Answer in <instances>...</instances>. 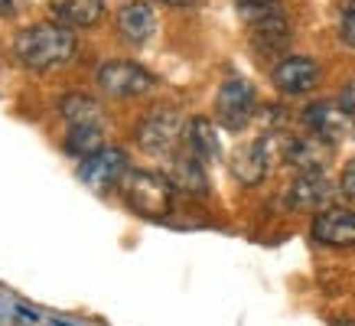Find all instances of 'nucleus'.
<instances>
[{
    "label": "nucleus",
    "mask_w": 355,
    "mask_h": 326,
    "mask_svg": "<svg viewBox=\"0 0 355 326\" xmlns=\"http://www.w3.org/2000/svg\"><path fill=\"white\" fill-rule=\"evenodd\" d=\"M78 53V36L55 20H40L23 26L13 36V59L30 72H53L65 69Z\"/></svg>",
    "instance_id": "f257e3e1"
},
{
    "label": "nucleus",
    "mask_w": 355,
    "mask_h": 326,
    "mask_svg": "<svg viewBox=\"0 0 355 326\" xmlns=\"http://www.w3.org/2000/svg\"><path fill=\"white\" fill-rule=\"evenodd\" d=\"M238 13L248 23V36L258 55H280L291 46V20L280 10V0H261V3H248L238 7Z\"/></svg>",
    "instance_id": "f03ea898"
},
{
    "label": "nucleus",
    "mask_w": 355,
    "mask_h": 326,
    "mask_svg": "<svg viewBox=\"0 0 355 326\" xmlns=\"http://www.w3.org/2000/svg\"><path fill=\"white\" fill-rule=\"evenodd\" d=\"M173 189L176 186L170 183V176L150 173V170H128L124 180H121V193L128 199V206L147 218L170 216Z\"/></svg>",
    "instance_id": "7ed1b4c3"
},
{
    "label": "nucleus",
    "mask_w": 355,
    "mask_h": 326,
    "mask_svg": "<svg viewBox=\"0 0 355 326\" xmlns=\"http://www.w3.org/2000/svg\"><path fill=\"white\" fill-rule=\"evenodd\" d=\"M180 134H183V114L176 108H150L144 118H140L137 130H134V141L144 153H150V157H163V153H170L180 141Z\"/></svg>",
    "instance_id": "20e7f679"
},
{
    "label": "nucleus",
    "mask_w": 355,
    "mask_h": 326,
    "mask_svg": "<svg viewBox=\"0 0 355 326\" xmlns=\"http://www.w3.org/2000/svg\"><path fill=\"white\" fill-rule=\"evenodd\" d=\"M95 85L101 88V95L108 98H137L147 95L157 82H153V76L144 65L128 62V59H108V62L98 65Z\"/></svg>",
    "instance_id": "39448f33"
},
{
    "label": "nucleus",
    "mask_w": 355,
    "mask_h": 326,
    "mask_svg": "<svg viewBox=\"0 0 355 326\" xmlns=\"http://www.w3.org/2000/svg\"><path fill=\"white\" fill-rule=\"evenodd\" d=\"M254 85L248 78H225L216 95V118L222 128L241 130L254 114Z\"/></svg>",
    "instance_id": "423d86ee"
},
{
    "label": "nucleus",
    "mask_w": 355,
    "mask_h": 326,
    "mask_svg": "<svg viewBox=\"0 0 355 326\" xmlns=\"http://www.w3.org/2000/svg\"><path fill=\"white\" fill-rule=\"evenodd\" d=\"M303 121H306L310 134H316L326 144L352 141L355 137V114H349L339 101H313L310 108L303 111Z\"/></svg>",
    "instance_id": "0eeeda50"
},
{
    "label": "nucleus",
    "mask_w": 355,
    "mask_h": 326,
    "mask_svg": "<svg viewBox=\"0 0 355 326\" xmlns=\"http://www.w3.org/2000/svg\"><path fill=\"white\" fill-rule=\"evenodd\" d=\"M128 153L121 151V147H101V151L88 153L82 166H78V176H82V183L88 189H95V193H105L111 186H121L124 173H128Z\"/></svg>",
    "instance_id": "6e6552de"
},
{
    "label": "nucleus",
    "mask_w": 355,
    "mask_h": 326,
    "mask_svg": "<svg viewBox=\"0 0 355 326\" xmlns=\"http://www.w3.org/2000/svg\"><path fill=\"white\" fill-rule=\"evenodd\" d=\"M323 76L320 62L313 55H280V62L270 69V82L277 88L280 95H306L316 88Z\"/></svg>",
    "instance_id": "1a4fd4ad"
},
{
    "label": "nucleus",
    "mask_w": 355,
    "mask_h": 326,
    "mask_svg": "<svg viewBox=\"0 0 355 326\" xmlns=\"http://www.w3.org/2000/svg\"><path fill=\"white\" fill-rule=\"evenodd\" d=\"M313 241L326 248H355V212L352 209H320L310 225Z\"/></svg>",
    "instance_id": "9d476101"
},
{
    "label": "nucleus",
    "mask_w": 355,
    "mask_h": 326,
    "mask_svg": "<svg viewBox=\"0 0 355 326\" xmlns=\"http://www.w3.org/2000/svg\"><path fill=\"white\" fill-rule=\"evenodd\" d=\"M118 33L128 46H144L150 43V36L157 33V13L147 0H128L118 10Z\"/></svg>",
    "instance_id": "9b49d317"
},
{
    "label": "nucleus",
    "mask_w": 355,
    "mask_h": 326,
    "mask_svg": "<svg viewBox=\"0 0 355 326\" xmlns=\"http://www.w3.org/2000/svg\"><path fill=\"white\" fill-rule=\"evenodd\" d=\"M270 170V137H258V141L238 147L232 157V173L238 183L258 186Z\"/></svg>",
    "instance_id": "f8f14e48"
},
{
    "label": "nucleus",
    "mask_w": 355,
    "mask_h": 326,
    "mask_svg": "<svg viewBox=\"0 0 355 326\" xmlns=\"http://www.w3.org/2000/svg\"><path fill=\"white\" fill-rule=\"evenodd\" d=\"M333 183L323 170H310V173H300L287 189V203L293 209H323L329 199H333Z\"/></svg>",
    "instance_id": "ddd939ff"
},
{
    "label": "nucleus",
    "mask_w": 355,
    "mask_h": 326,
    "mask_svg": "<svg viewBox=\"0 0 355 326\" xmlns=\"http://www.w3.org/2000/svg\"><path fill=\"white\" fill-rule=\"evenodd\" d=\"M280 157H284V163L297 166L300 173L323 170L326 157H329V144L320 141L316 134H310V137H284V144H280Z\"/></svg>",
    "instance_id": "4468645a"
},
{
    "label": "nucleus",
    "mask_w": 355,
    "mask_h": 326,
    "mask_svg": "<svg viewBox=\"0 0 355 326\" xmlns=\"http://www.w3.org/2000/svg\"><path fill=\"white\" fill-rule=\"evenodd\" d=\"M101 0H53L49 3V20L62 23L69 30H92L101 20Z\"/></svg>",
    "instance_id": "2eb2a0df"
},
{
    "label": "nucleus",
    "mask_w": 355,
    "mask_h": 326,
    "mask_svg": "<svg viewBox=\"0 0 355 326\" xmlns=\"http://www.w3.org/2000/svg\"><path fill=\"white\" fill-rule=\"evenodd\" d=\"M170 183L176 186V189L189 193V196H205V189H209V180H205V163L199 160L193 151L173 157Z\"/></svg>",
    "instance_id": "dca6fc26"
},
{
    "label": "nucleus",
    "mask_w": 355,
    "mask_h": 326,
    "mask_svg": "<svg viewBox=\"0 0 355 326\" xmlns=\"http://www.w3.org/2000/svg\"><path fill=\"white\" fill-rule=\"evenodd\" d=\"M186 151H193L202 163L218 160L222 144H218V134H216V128H212L209 118H193L186 124Z\"/></svg>",
    "instance_id": "f3484780"
},
{
    "label": "nucleus",
    "mask_w": 355,
    "mask_h": 326,
    "mask_svg": "<svg viewBox=\"0 0 355 326\" xmlns=\"http://www.w3.org/2000/svg\"><path fill=\"white\" fill-rule=\"evenodd\" d=\"M59 114L62 121L72 128V124H105V114H101V105H98L92 95H82V92H72L59 101Z\"/></svg>",
    "instance_id": "a211bd4d"
},
{
    "label": "nucleus",
    "mask_w": 355,
    "mask_h": 326,
    "mask_svg": "<svg viewBox=\"0 0 355 326\" xmlns=\"http://www.w3.org/2000/svg\"><path fill=\"white\" fill-rule=\"evenodd\" d=\"M105 124H72V128L65 130V151L78 157V160H85L88 153H95L105 147Z\"/></svg>",
    "instance_id": "6ab92c4d"
},
{
    "label": "nucleus",
    "mask_w": 355,
    "mask_h": 326,
    "mask_svg": "<svg viewBox=\"0 0 355 326\" xmlns=\"http://www.w3.org/2000/svg\"><path fill=\"white\" fill-rule=\"evenodd\" d=\"M336 30L349 49H355V0H339V10H336Z\"/></svg>",
    "instance_id": "aec40b11"
},
{
    "label": "nucleus",
    "mask_w": 355,
    "mask_h": 326,
    "mask_svg": "<svg viewBox=\"0 0 355 326\" xmlns=\"http://www.w3.org/2000/svg\"><path fill=\"white\" fill-rule=\"evenodd\" d=\"M339 189H343L345 199H352V203H355V157H352L349 163H345L343 180H339Z\"/></svg>",
    "instance_id": "412c9836"
},
{
    "label": "nucleus",
    "mask_w": 355,
    "mask_h": 326,
    "mask_svg": "<svg viewBox=\"0 0 355 326\" xmlns=\"http://www.w3.org/2000/svg\"><path fill=\"white\" fill-rule=\"evenodd\" d=\"M30 7V0H0V17L7 20V17H17Z\"/></svg>",
    "instance_id": "4be33fe9"
},
{
    "label": "nucleus",
    "mask_w": 355,
    "mask_h": 326,
    "mask_svg": "<svg viewBox=\"0 0 355 326\" xmlns=\"http://www.w3.org/2000/svg\"><path fill=\"white\" fill-rule=\"evenodd\" d=\"M339 105H343L349 114H355V78L343 85V92H339Z\"/></svg>",
    "instance_id": "5701e85b"
},
{
    "label": "nucleus",
    "mask_w": 355,
    "mask_h": 326,
    "mask_svg": "<svg viewBox=\"0 0 355 326\" xmlns=\"http://www.w3.org/2000/svg\"><path fill=\"white\" fill-rule=\"evenodd\" d=\"M163 7H193V0H157Z\"/></svg>",
    "instance_id": "b1692460"
},
{
    "label": "nucleus",
    "mask_w": 355,
    "mask_h": 326,
    "mask_svg": "<svg viewBox=\"0 0 355 326\" xmlns=\"http://www.w3.org/2000/svg\"><path fill=\"white\" fill-rule=\"evenodd\" d=\"M333 326H355V320H336Z\"/></svg>",
    "instance_id": "393cba45"
},
{
    "label": "nucleus",
    "mask_w": 355,
    "mask_h": 326,
    "mask_svg": "<svg viewBox=\"0 0 355 326\" xmlns=\"http://www.w3.org/2000/svg\"><path fill=\"white\" fill-rule=\"evenodd\" d=\"M238 7H248V3H261V0H235Z\"/></svg>",
    "instance_id": "a878e982"
}]
</instances>
